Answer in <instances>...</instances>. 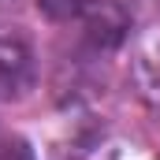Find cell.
I'll return each mask as SVG.
<instances>
[{
    "label": "cell",
    "instance_id": "3",
    "mask_svg": "<svg viewBox=\"0 0 160 160\" xmlns=\"http://www.w3.org/2000/svg\"><path fill=\"white\" fill-rule=\"evenodd\" d=\"M0 160H34V157H30L26 142H19V138H8V134L0 130Z\"/></svg>",
    "mask_w": 160,
    "mask_h": 160
},
{
    "label": "cell",
    "instance_id": "2",
    "mask_svg": "<svg viewBox=\"0 0 160 160\" xmlns=\"http://www.w3.org/2000/svg\"><path fill=\"white\" fill-rule=\"evenodd\" d=\"M97 8V0H38V11L52 22H75L82 15H89Z\"/></svg>",
    "mask_w": 160,
    "mask_h": 160
},
{
    "label": "cell",
    "instance_id": "4",
    "mask_svg": "<svg viewBox=\"0 0 160 160\" xmlns=\"http://www.w3.org/2000/svg\"><path fill=\"white\" fill-rule=\"evenodd\" d=\"M11 8H15V0H0V19H4V15H8Z\"/></svg>",
    "mask_w": 160,
    "mask_h": 160
},
{
    "label": "cell",
    "instance_id": "1",
    "mask_svg": "<svg viewBox=\"0 0 160 160\" xmlns=\"http://www.w3.org/2000/svg\"><path fill=\"white\" fill-rule=\"evenodd\" d=\"M38 78L34 45L22 34H0V101H22Z\"/></svg>",
    "mask_w": 160,
    "mask_h": 160
}]
</instances>
